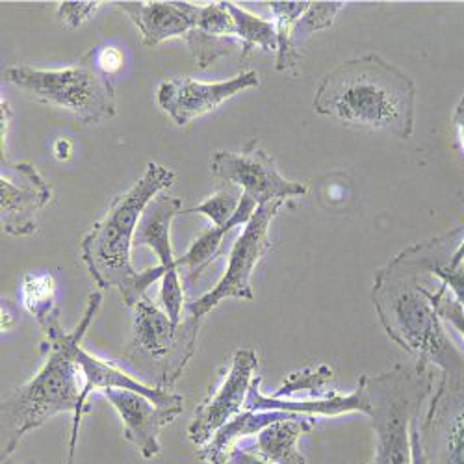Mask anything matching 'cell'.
Segmentation results:
<instances>
[{"label": "cell", "mask_w": 464, "mask_h": 464, "mask_svg": "<svg viewBox=\"0 0 464 464\" xmlns=\"http://www.w3.org/2000/svg\"><path fill=\"white\" fill-rule=\"evenodd\" d=\"M101 304V292L90 294L82 320L71 333L63 331L60 314L42 327L47 334V342L44 343L47 361L30 381L17 386L12 394L3 400V409H0V435H3L0 460H3V464L14 455L21 440L30 431L37 430L47 420L62 412L72 414L65 464H74L82 416L90 411L82 400L84 373L81 364L76 362V350L82 345V340L95 320Z\"/></svg>", "instance_id": "obj_1"}, {"label": "cell", "mask_w": 464, "mask_h": 464, "mask_svg": "<svg viewBox=\"0 0 464 464\" xmlns=\"http://www.w3.org/2000/svg\"><path fill=\"white\" fill-rule=\"evenodd\" d=\"M437 238L414 244L392 256L373 281L372 303L392 342L416 357L420 370L464 373V355L444 329L437 311L431 274Z\"/></svg>", "instance_id": "obj_2"}, {"label": "cell", "mask_w": 464, "mask_h": 464, "mask_svg": "<svg viewBox=\"0 0 464 464\" xmlns=\"http://www.w3.org/2000/svg\"><path fill=\"white\" fill-rule=\"evenodd\" d=\"M313 106L345 127L409 140L414 132L416 86L394 63L379 54H364L327 72Z\"/></svg>", "instance_id": "obj_3"}, {"label": "cell", "mask_w": 464, "mask_h": 464, "mask_svg": "<svg viewBox=\"0 0 464 464\" xmlns=\"http://www.w3.org/2000/svg\"><path fill=\"white\" fill-rule=\"evenodd\" d=\"M173 184L175 173L169 168L150 162L141 179L113 199L108 214L81 242V256L93 283L99 288L118 290L127 306H136L149 286L166 274L160 264L136 272L130 249L143 208Z\"/></svg>", "instance_id": "obj_4"}, {"label": "cell", "mask_w": 464, "mask_h": 464, "mask_svg": "<svg viewBox=\"0 0 464 464\" xmlns=\"http://www.w3.org/2000/svg\"><path fill=\"white\" fill-rule=\"evenodd\" d=\"M375 433L373 464H412V430L420 411L433 392L435 375L418 366L394 368L375 375H361Z\"/></svg>", "instance_id": "obj_5"}, {"label": "cell", "mask_w": 464, "mask_h": 464, "mask_svg": "<svg viewBox=\"0 0 464 464\" xmlns=\"http://www.w3.org/2000/svg\"><path fill=\"white\" fill-rule=\"evenodd\" d=\"M134 308L132 336L120 362L141 382L169 391L196 355L201 320L188 314L175 324L147 295Z\"/></svg>", "instance_id": "obj_6"}, {"label": "cell", "mask_w": 464, "mask_h": 464, "mask_svg": "<svg viewBox=\"0 0 464 464\" xmlns=\"http://www.w3.org/2000/svg\"><path fill=\"white\" fill-rule=\"evenodd\" d=\"M5 81L23 90L34 102L67 110L86 125L108 121L118 111L113 82L97 65V49H90L74 65L63 69L8 67Z\"/></svg>", "instance_id": "obj_7"}, {"label": "cell", "mask_w": 464, "mask_h": 464, "mask_svg": "<svg viewBox=\"0 0 464 464\" xmlns=\"http://www.w3.org/2000/svg\"><path fill=\"white\" fill-rule=\"evenodd\" d=\"M285 203L286 201H274L255 210L253 218L244 227V232L228 253L227 272L210 292L188 304V314L203 320L219 303H223L228 297H237L242 301L255 299L251 277L262 256L272 249L269 225H272V221L276 219Z\"/></svg>", "instance_id": "obj_8"}, {"label": "cell", "mask_w": 464, "mask_h": 464, "mask_svg": "<svg viewBox=\"0 0 464 464\" xmlns=\"http://www.w3.org/2000/svg\"><path fill=\"white\" fill-rule=\"evenodd\" d=\"M258 143V138H253L242 152H214L210 160L212 175L238 186L258 207L306 196V184L283 177L276 160Z\"/></svg>", "instance_id": "obj_9"}, {"label": "cell", "mask_w": 464, "mask_h": 464, "mask_svg": "<svg viewBox=\"0 0 464 464\" xmlns=\"http://www.w3.org/2000/svg\"><path fill=\"white\" fill-rule=\"evenodd\" d=\"M420 420L428 464H464V373H440Z\"/></svg>", "instance_id": "obj_10"}, {"label": "cell", "mask_w": 464, "mask_h": 464, "mask_svg": "<svg viewBox=\"0 0 464 464\" xmlns=\"http://www.w3.org/2000/svg\"><path fill=\"white\" fill-rule=\"evenodd\" d=\"M179 214H182V201L179 198L159 193V196L143 208L134 235V246L149 247L159 256L160 266L164 267L166 274L162 277L160 299L164 311L175 324L182 322L184 311V292L180 285L177 258L173 256L171 249V221Z\"/></svg>", "instance_id": "obj_11"}, {"label": "cell", "mask_w": 464, "mask_h": 464, "mask_svg": "<svg viewBox=\"0 0 464 464\" xmlns=\"http://www.w3.org/2000/svg\"><path fill=\"white\" fill-rule=\"evenodd\" d=\"M258 372V355L255 350H238L232 357L230 368L219 384V389L205 400L188 425V439L203 448L212 437L246 411V403L251 392V386Z\"/></svg>", "instance_id": "obj_12"}, {"label": "cell", "mask_w": 464, "mask_h": 464, "mask_svg": "<svg viewBox=\"0 0 464 464\" xmlns=\"http://www.w3.org/2000/svg\"><path fill=\"white\" fill-rule=\"evenodd\" d=\"M53 201V188L28 162H0V219L10 237H30L37 216Z\"/></svg>", "instance_id": "obj_13"}, {"label": "cell", "mask_w": 464, "mask_h": 464, "mask_svg": "<svg viewBox=\"0 0 464 464\" xmlns=\"http://www.w3.org/2000/svg\"><path fill=\"white\" fill-rule=\"evenodd\" d=\"M258 84L256 71H246L223 82H199L191 76H180V79L164 81L159 86L157 102L175 125L184 127L201 115L218 110L225 101L237 97L247 88H256Z\"/></svg>", "instance_id": "obj_14"}, {"label": "cell", "mask_w": 464, "mask_h": 464, "mask_svg": "<svg viewBox=\"0 0 464 464\" xmlns=\"http://www.w3.org/2000/svg\"><path fill=\"white\" fill-rule=\"evenodd\" d=\"M102 394L123 421V439L134 444L143 459L160 455V433L184 411V403L157 405L143 394L125 389H108Z\"/></svg>", "instance_id": "obj_15"}, {"label": "cell", "mask_w": 464, "mask_h": 464, "mask_svg": "<svg viewBox=\"0 0 464 464\" xmlns=\"http://www.w3.org/2000/svg\"><path fill=\"white\" fill-rule=\"evenodd\" d=\"M260 382L262 377L258 375L251 386V392L246 403V411H281V412H290V414H301V416H340L347 412H361L368 416L370 403L368 396L362 382L359 381L357 391L352 394L342 396L338 392H333L331 396L325 398H316V400H281L274 396H264L260 392Z\"/></svg>", "instance_id": "obj_16"}, {"label": "cell", "mask_w": 464, "mask_h": 464, "mask_svg": "<svg viewBox=\"0 0 464 464\" xmlns=\"http://www.w3.org/2000/svg\"><path fill=\"white\" fill-rule=\"evenodd\" d=\"M125 12L141 34L145 47H157L173 37H186L193 23L186 3H111Z\"/></svg>", "instance_id": "obj_17"}, {"label": "cell", "mask_w": 464, "mask_h": 464, "mask_svg": "<svg viewBox=\"0 0 464 464\" xmlns=\"http://www.w3.org/2000/svg\"><path fill=\"white\" fill-rule=\"evenodd\" d=\"M316 425V418L286 414L285 418L266 425L255 437L249 451L272 464H306L304 455L297 450L299 439Z\"/></svg>", "instance_id": "obj_18"}, {"label": "cell", "mask_w": 464, "mask_h": 464, "mask_svg": "<svg viewBox=\"0 0 464 464\" xmlns=\"http://www.w3.org/2000/svg\"><path fill=\"white\" fill-rule=\"evenodd\" d=\"M256 208H258V205L244 193L240 208L237 210L235 218H232L227 225L210 227L208 230H205L203 235L191 244V247L186 251V255L177 258L179 272L182 267L186 269V281L189 286L196 285L199 281V277L203 276L205 269L223 253V244H225L223 240L228 232L240 225H247Z\"/></svg>", "instance_id": "obj_19"}, {"label": "cell", "mask_w": 464, "mask_h": 464, "mask_svg": "<svg viewBox=\"0 0 464 464\" xmlns=\"http://www.w3.org/2000/svg\"><path fill=\"white\" fill-rule=\"evenodd\" d=\"M290 412L281 411H244L232 418L199 450V459L207 464H230V455L244 440L256 437L266 425L285 418Z\"/></svg>", "instance_id": "obj_20"}, {"label": "cell", "mask_w": 464, "mask_h": 464, "mask_svg": "<svg viewBox=\"0 0 464 464\" xmlns=\"http://www.w3.org/2000/svg\"><path fill=\"white\" fill-rule=\"evenodd\" d=\"M267 8L272 10L276 17V28H277V60L276 69L277 71H290L299 65L301 54L297 53L295 44V26L301 15L308 10L311 3H266Z\"/></svg>", "instance_id": "obj_21"}, {"label": "cell", "mask_w": 464, "mask_h": 464, "mask_svg": "<svg viewBox=\"0 0 464 464\" xmlns=\"http://www.w3.org/2000/svg\"><path fill=\"white\" fill-rule=\"evenodd\" d=\"M225 6L232 15V19H235L237 37H240V44H242L240 60H246L256 47H260L266 53H277L276 23L256 17L247 10L237 6L235 3H225Z\"/></svg>", "instance_id": "obj_22"}, {"label": "cell", "mask_w": 464, "mask_h": 464, "mask_svg": "<svg viewBox=\"0 0 464 464\" xmlns=\"http://www.w3.org/2000/svg\"><path fill=\"white\" fill-rule=\"evenodd\" d=\"M54 277L51 274H24L21 283V299L28 314L37 322V325H47L60 308L54 301Z\"/></svg>", "instance_id": "obj_23"}, {"label": "cell", "mask_w": 464, "mask_h": 464, "mask_svg": "<svg viewBox=\"0 0 464 464\" xmlns=\"http://www.w3.org/2000/svg\"><path fill=\"white\" fill-rule=\"evenodd\" d=\"M460 228L451 232V235L437 238V249L431 260V276L437 277L448 288V292L453 294V299L464 308V262L459 266L450 264L455 249L460 244V240H457Z\"/></svg>", "instance_id": "obj_24"}, {"label": "cell", "mask_w": 464, "mask_h": 464, "mask_svg": "<svg viewBox=\"0 0 464 464\" xmlns=\"http://www.w3.org/2000/svg\"><path fill=\"white\" fill-rule=\"evenodd\" d=\"M186 42H188L191 56H193V60H196L199 69H207L216 60L238 49L237 37L212 35V34L201 32L198 28H191V32L186 35Z\"/></svg>", "instance_id": "obj_25"}, {"label": "cell", "mask_w": 464, "mask_h": 464, "mask_svg": "<svg viewBox=\"0 0 464 464\" xmlns=\"http://www.w3.org/2000/svg\"><path fill=\"white\" fill-rule=\"evenodd\" d=\"M242 198H244V191L238 186L227 182V186L216 191L214 196L208 198L205 203H201L199 207L188 208L184 214H191V212L203 214L214 223V227H221L235 218L237 210L240 208Z\"/></svg>", "instance_id": "obj_26"}, {"label": "cell", "mask_w": 464, "mask_h": 464, "mask_svg": "<svg viewBox=\"0 0 464 464\" xmlns=\"http://www.w3.org/2000/svg\"><path fill=\"white\" fill-rule=\"evenodd\" d=\"M188 15L193 23V28L212 35H225V37H237L235 19L228 14L225 3L196 6L186 3Z\"/></svg>", "instance_id": "obj_27"}, {"label": "cell", "mask_w": 464, "mask_h": 464, "mask_svg": "<svg viewBox=\"0 0 464 464\" xmlns=\"http://www.w3.org/2000/svg\"><path fill=\"white\" fill-rule=\"evenodd\" d=\"M331 379H333V370L325 364H320L316 368H304L301 372L290 373L285 384L274 394V398L290 400L297 392H308V391L320 392Z\"/></svg>", "instance_id": "obj_28"}, {"label": "cell", "mask_w": 464, "mask_h": 464, "mask_svg": "<svg viewBox=\"0 0 464 464\" xmlns=\"http://www.w3.org/2000/svg\"><path fill=\"white\" fill-rule=\"evenodd\" d=\"M343 8V3H311L308 10L301 15L297 21L294 37L297 40H304L316 30H325L331 28L334 23L336 14Z\"/></svg>", "instance_id": "obj_29"}, {"label": "cell", "mask_w": 464, "mask_h": 464, "mask_svg": "<svg viewBox=\"0 0 464 464\" xmlns=\"http://www.w3.org/2000/svg\"><path fill=\"white\" fill-rule=\"evenodd\" d=\"M435 303L442 322L451 325L464 342V308L453 297H450V292L442 283L435 290Z\"/></svg>", "instance_id": "obj_30"}, {"label": "cell", "mask_w": 464, "mask_h": 464, "mask_svg": "<svg viewBox=\"0 0 464 464\" xmlns=\"http://www.w3.org/2000/svg\"><path fill=\"white\" fill-rule=\"evenodd\" d=\"M101 3H60L56 10V19L62 28L74 30L82 26L92 15L97 14Z\"/></svg>", "instance_id": "obj_31"}, {"label": "cell", "mask_w": 464, "mask_h": 464, "mask_svg": "<svg viewBox=\"0 0 464 464\" xmlns=\"http://www.w3.org/2000/svg\"><path fill=\"white\" fill-rule=\"evenodd\" d=\"M97 65L102 72H106L108 76L118 72L123 65V54L115 49V47H102L97 49Z\"/></svg>", "instance_id": "obj_32"}, {"label": "cell", "mask_w": 464, "mask_h": 464, "mask_svg": "<svg viewBox=\"0 0 464 464\" xmlns=\"http://www.w3.org/2000/svg\"><path fill=\"white\" fill-rule=\"evenodd\" d=\"M230 464H272V462L260 459L258 455L249 451L246 446H238L230 455Z\"/></svg>", "instance_id": "obj_33"}, {"label": "cell", "mask_w": 464, "mask_h": 464, "mask_svg": "<svg viewBox=\"0 0 464 464\" xmlns=\"http://www.w3.org/2000/svg\"><path fill=\"white\" fill-rule=\"evenodd\" d=\"M412 464H428V459H425L421 439H420V420L414 423L412 430Z\"/></svg>", "instance_id": "obj_34"}, {"label": "cell", "mask_w": 464, "mask_h": 464, "mask_svg": "<svg viewBox=\"0 0 464 464\" xmlns=\"http://www.w3.org/2000/svg\"><path fill=\"white\" fill-rule=\"evenodd\" d=\"M451 121H453V127H455V130H457L460 147H462V150H464V95L460 97L459 104L455 106V111H453V115H451Z\"/></svg>", "instance_id": "obj_35"}, {"label": "cell", "mask_w": 464, "mask_h": 464, "mask_svg": "<svg viewBox=\"0 0 464 464\" xmlns=\"http://www.w3.org/2000/svg\"><path fill=\"white\" fill-rule=\"evenodd\" d=\"M71 152H72V145H71L69 140L63 138V140H58L54 143V157L58 160H67L71 157Z\"/></svg>", "instance_id": "obj_36"}, {"label": "cell", "mask_w": 464, "mask_h": 464, "mask_svg": "<svg viewBox=\"0 0 464 464\" xmlns=\"http://www.w3.org/2000/svg\"><path fill=\"white\" fill-rule=\"evenodd\" d=\"M462 262H464V238H460V244H459V247L455 249V253H453L450 264H451V266H459V264H462Z\"/></svg>", "instance_id": "obj_37"}, {"label": "cell", "mask_w": 464, "mask_h": 464, "mask_svg": "<svg viewBox=\"0 0 464 464\" xmlns=\"http://www.w3.org/2000/svg\"><path fill=\"white\" fill-rule=\"evenodd\" d=\"M24 464H40L37 460H28V462H24Z\"/></svg>", "instance_id": "obj_38"}, {"label": "cell", "mask_w": 464, "mask_h": 464, "mask_svg": "<svg viewBox=\"0 0 464 464\" xmlns=\"http://www.w3.org/2000/svg\"><path fill=\"white\" fill-rule=\"evenodd\" d=\"M364 464H373V460L372 462H364Z\"/></svg>", "instance_id": "obj_39"}]
</instances>
